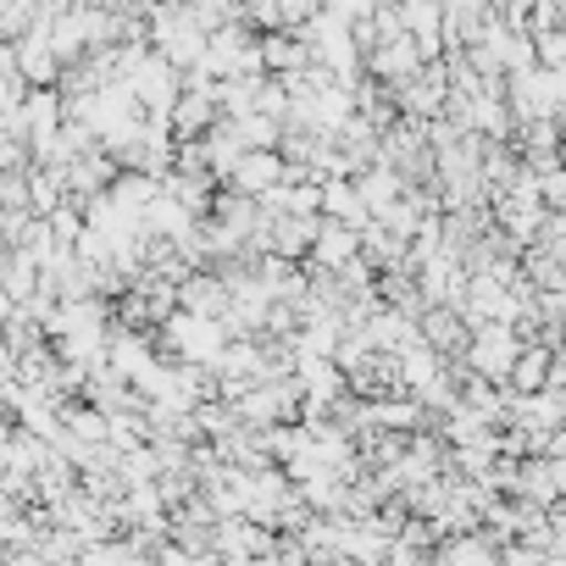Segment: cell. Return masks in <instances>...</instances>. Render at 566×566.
Returning <instances> with one entry per match:
<instances>
[{
    "mask_svg": "<svg viewBox=\"0 0 566 566\" xmlns=\"http://www.w3.org/2000/svg\"><path fill=\"white\" fill-rule=\"evenodd\" d=\"M356 261H361V228H345V222H328V217H323L306 266H312V272H345V266H356Z\"/></svg>",
    "mask_w": 566,
    "mask_h": 566,
    "instance_id": "2",
    "label": "cell"
},
{
    "mask_svg": "<svg viewBox=\"0 0 566 566\" xmlns=\"http://www.w3.org/2000/svg\"><path fill=\"white\" fill-rule=\"evenodd\" d=\"M29 206H34V217H56V211L67 206V172L34 167V172H29Z\"/></svg>",
    "mask_w": 566,
    "mask_h": 566,
    "instance_id": "8",
    "label": "cell"
},
{
    "mask_svg": "<svg viewBox=\"0 0 566 566\" xmlns=\"http://www.w3.org/2000/svg\"><path fill=\"white\" fill-rule=\"evenodd\" d=\"M560 29H566V7H560Z\"/></svg>",
    "mask_w": 566,
    "mask_h": 566,
    "instance_id": "11",
    "label": "cell"
},
{
    "mask_svg": "<svg viewBox=\"0 0 566 566\" xmlns=\"http://www.w3.org/2000/svg\"><path fill=\"white\" fill-rule=\"evenodd\" d=\"M0 277H7V306H29V301L40 295V283H45V272H40V261H34L29 250H7V266H0Z\"/></svg>",
    "mask_w": 566,
    "mask_h": 566,
    "instance_id": "6",
    "label": "cell"
},
{
    "mask_svg": "<svg viewBox=\"0 0 566 566\" xmlns=\"http://www.w3.org/2000/svg\"><path fill=\"white\" fill-rule=\"evenodd\" d=\"M544 184V211H566V167H555L549 178H538Z\"/></svg>",
    "mask_w": 566,
    "mask_h": 566,
    "instance_id": "10",
    "label": "cell"
},
{
    "mask_svg": "<svg viewBox=\"0 0 566 566\" xmlns=\"http://www.w3.org/2000/svg\"><path fill=\"white\" fill-rule=\"evenodd\" d=\"M549 367H555V350H544V345H527L522 350V361H516V373H511V389L505 395H544L549 389Z\"/></svg>",
    "mask_w": 566,
    "mask_h": 566,
    "instance_id": "7",
    "label": "cell"
},
{
    "mask_svg": "<svg viewBox=\"0 0 566 566\" xmlns=\"http://www.w3.org/2000/svg\"><path fill=\"white\" fill-rule=\"evenodd\" d=\"M184 312L189 317H206V323H228L233 317V290H228L217 272H195L184 283Z\"/></svg>",
    "mask_w": 566,
    "mask_h": 566,
    "instance_id": "4",
    "label": "cell"
},
{
    "mask_svg": "<svg viewBox=\"0 0 566 566\" xmlns=\"http://www.w3.org/2000/svg\"><path fill=\"white\" fill-rule=\"evenodd\" d=\"M233 128H239L244 150H277V145H283V123H272V117H244V123H233Z\"/></svg>",
    "mask_w": 566,
    "mask_h": 566,
    "instance_id": "9",
    "label": "cell"
},
{
    "mask_svg": "<svg viewBox=\"0 0 566 566\" xmlns=\"http://www.w3.org/2000/svg\"><path fill=\"white\" fill-rule=\"evenodd\" d=\"M277 184H290V161H283L277 150H250V156L239 161V172H233L228 189H239V195H250V200H266Z\"/></svg>",
    "mask_w": 566,
    "mask_h": 566,
    "instance_id": "3",
    "label": "cell"
},
{
    "mask_svg": "<svg viewBox=\"0 0 566 566\" xmlns=\"http://www.w3.org/2000/svg\"><path fill=\"white\" fill-rule=\"evenodd\" d=\"M522 350L527 345L516 339V328H478L472 334V350H467V367L478 378H489L494 389H511V373H516Z\"/></svg>",
    "mask_w": 566,
    "mask_h": 566,
    "instance_id": "1",
    "label": "cell"
},
{
    "mask_svg": "<svg viewBox=\"0 0 566 566\" xmlns=\"http://www.w3.org/2000/svg\"><path fill=\"white\" fill-rule=\"evenodd\" d=\"M422 339H428L444 361H467V350H472V328H467V317L450 312V306H433V312L422 317Z\"/></svg>",
    "mask_w": 566,
    "mask_h": 566,
    "instance_id": "5",
    "label": "cell"
}]
</instances>
